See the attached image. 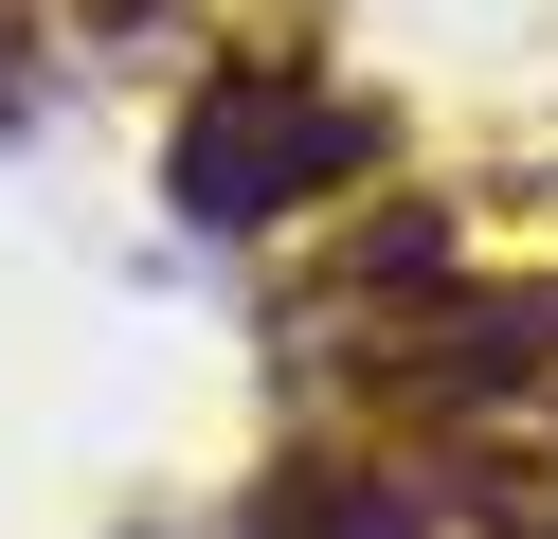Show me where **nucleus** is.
<instances>
[{
    "label": "nucleus",
    "mask_w": 558,
    "mask_h": 539,
    "mask_svg": "<svg viewBox=\"0 0 558 539\" xmlns=\"http://www.w3.org/2000/svg\"><path fill=\"white\" fill-rule=\"evenodd\" d=\"M306 144H325V126H306V108H289V72H234V90L217 108H198V126H181V198L198 216H217V234H234V216H270V198H306Z\"/></svg>",
    "instance_id": "nucleus-1"
}]
</instances>
